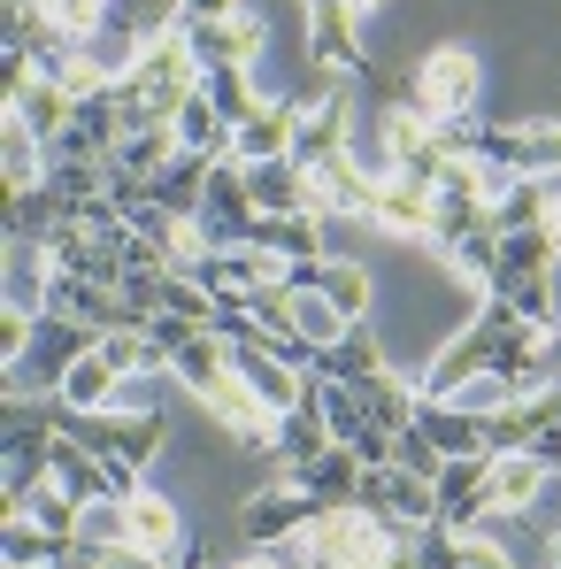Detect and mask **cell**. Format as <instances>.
Wrapping results in <instances>:
<instances>
[{
  "label": "cell",
  "instance_id": "1",
  "mask_svg": "<svg viewBox=\"0 0 561 569\" xmlns=\"http://www.w3.org/2000/svg\"><path fill=\"white\" fill-rule=\"evenodd\" d=\"M408 539H415V523L377 516V508H323V516L300 531V547L323 569H384Z\"/></svg>",
  "mask_w": 561,
  "mask_h": 569
},
{
  "label": "cell",
  "instance_id": "2",
  "mask_svg": "<svg viewBox=\"0 0 561 569\" xmlns=\"http://www.w3.org/2000/svg\"><path fill=\"white\" fill-rule=\"evenodd\" d=\"M54 423L78 439V447H93L100 462H123V470H154V455H162V439H170V416L162 408H62L54 400Z\"/></svg>",
  "mask_w": 561,
  "mask_h": 569
},
{
  "label": "cell",
  "instance_id": "3",
  "mask_svg": "<svg viewBox=\"0 0 561 569\" xmlns=\"http://www.w3.org/2000/svg\"><path fill=\"white\" fill-rule=\"evenodd\" d=\"M477 93H484V62H477V47H431L423 62H415V108L408 116H423V123H447V116H477Z\"/></svg>",
  "mask_w": 561,
  "mask_h": 569
},
{
  "label": "cell",
  "instance_id": "4",
  "mask_svg": "<svg viewBox=\"0 0 561 569\" xmlns=\"http://www.w3.org/2000/svg\"><path fill=\"white\" fill-rule=\"evenodd\" d=\"M492 223V200L477 192V170L469 162H454L447 170V186L431 192V223H423V247H439V254H454L462 239H477Z\"/></svg>",
  "mask_w": 561,
  "mask_h": 569
},
{
  "label": "cell",
  "instance_id": "5",
  "mask_svg": "<svg viewBox=\"0 0 561 569\" xmlns=\"http://www.w3.org/2000/svg\"><path fill=\"white\" fill-rule=\"evenodd\" d=\"M315 516H323V508H315V500H308V492L284 477V485H262L254 500H239L231 531H239V539H254V547H284V539H300Z\"/></svg>",
  "mask_w": 561,
  "mask_h": 569
},
{
  "label": "cell",
  "instance_id": "6",
  "mask_svg": "<svg viewBox=\"0 0 561 569\" xmlns=\"http://www.w3.org/2000/svg\"><path fill=\"white\" fill-rule=\"evenodd\" d=\"M254 223H262V208H254V192H247V162H216L208 200H200V231H208V247H247Z\"/></svg>",
  "mask_w": 561,
  "mask_h": 569
},
{
  "label": "cell",
  "instance_id": "7",
  "mask_svg": "<svg viewBox=\"0 0 561 569\" xmlns=\"http://www.w3.org/2000/svg\"><path fill=\"white\" fill-rule=\"evenodd\" d=\"M377 186H384V178H370L354 154H339V162L308 170V216H323V223H370Z\"/></svg>",
  "mask_w": 561,
  "mask_h": 569
},
{
  "label": "cell",
  "instance_id": "8",
  "mask_svg": "<svg viewBox=\"0 0 561 569\" xmlns=\"http://www.w3.org/2000/svg\"><path fill=\"white\" fill-rule=\"evenodd\" d=\"M216 423H231V439H247V447H278V423H284V408H270L254 385H247V370L231 362V378L216 385L208 400H200Z\"/></svg>",
  "mask_w": 561,
  "mask_h": 569
},
{
  "label": "cell",
  "instance_id": "9",
  "mask_svg": "<svg viewBox=\"0 0 561 569\" xmlns=\"http://www.w3.org/2000/svg\"><path fill=\"white\" fill-rule=\"evenodd\" d=\"M192 54H200V70H254L262 62V16L254 8H239V16H223V23H186Z\"/></svg>",
  "mask_w": 561,
  "mask_h": 569
},
{
  "label": "cell",
  "instance_id": "10",
  "mask_svg": "<svg viewBox=\"0 0 561 569\" xmlns=\"http://www.w3.org/2000/svg\"><path fill=\"white\" fill-rule=\"evenodd\" d=\"M339 154H354V93L308 100V123H300V139H292V162H300V170H323V162H339Z\"/></svg>",
  "mask_w": 561,
  "mask_h": 569
},
{
  "label": "cell",
  "instance_id": "11",
  "mask_svg": "<svg viewBox=\"0 0 561 569\" xmlns=\"http://www.w3.org/2000/svg\"><path fill=\"white\" fill-rule=\"evenodd\" d=\"M292 485H300L315 508H354V500H362V485H370V462H362L347 439H331L315 462H300V470H292Z\"/></svg>",
  "mask_w": 561,
  "mask_h": 569
},
{
  "label": "cell",
  "instance_id": "12",
  "mask_svg": "<svg viewBox=\"0 0 561 569\" xmlns=\"http://www.w3.org/2000/svg\"><path fill=\"white\" fill-rule=\"evenodd\" d=\"M477 516H492V462L484 455H454L439 470V523L447 531H477Z\"/></svg>",
  "mask_w": 561,
  "mask_h": 569
},
{
  "label": "cell",
  "instance_id": "13",
  "mask_svg": "<svg viewBox=\"0 0 561 569\" xmlns=\"http://www.w3.org/2000/svg\"><path fill=\"white\" fill-rule=\"evenodd\" d=\"M354 23H362V16H354L347 0H308V54H315L323 70H354V78H370Z\"/></svg>",
  "mask_w": 561,
  "mask_h": 569
},
{
  "label": "cell",
  "instance_id": "14",
  "mask_svg": "<svg viewBox=\"0 0 561 569\" xmlns=\"http://www.w3.org/2000/svg\"><path fill=\"white\" fill-rule=\"evenodd\" d=\"M300 123H308V100H262V116L231 139V162H284L292 154V139H300Z\"/></svg>",
  "mask_w": 561,
  "mask_h": 569
},
{
  "label": "cell",
  "instance_id": "15",
  "mask_svg": "<svg viewBox=\"0 0 561 569\" xmlns=\"http://www.w3.org/2000/svg\"><path fill=\"white\" fill-rule=\"evenodd\" d=\"M477 162H508L515 178H547V170H561V131L554 123H539V131H531V123H523V131H515V123H492V139H484Z\"/></svg>",
  "mask_w": 561,
  "mask_h": 569
},
{
  "label": "cell",
  "instance_id": "16",
  "mask_svg": "<svg viewBox=\"0 0 561 569\" xmlns=\"http://www.w3.org/2000/svg\"><path fill=\"white\" fill-rule=\"evenodd\" d=\"M70 555H78V539L47 531L39 516H0V562L8 569H70Z\"/></svg>",
  "mask_w": 561,
  "mask_h": 569
},
{
  "label": "cell",
  "instance_id": "17",
  "mask_svg": "<svg viewBox=\"0 0 561 569\" xmlns=\"http://www.w3.org/2000/svg\"><path fill=\"white\" fill-rule=\"evenodd\" d=\"M484 462H492V516H531L539 492H547V477H554L531 447H515V455H484Z\"/></svg>",
  "mask_w": 561,
  "mask_h": 569
},
{
  "label": "cell",
  "instance_id": "18",
  "mask_svg": "<svg viewBox=\"0 0 561 569\" xmlns=\"http://www.w3.org/2000/svg\"><path fill=\"white\" fill-rule=\"evenodd\" d=\"M131 539H139L147 555L178 562V555H186V516H178V500L154 492V485H139V492H131Z\"/></svg>",
  "mask_w": 561,
  "mask_h": 569
},
{
  "label": "cell",
  "instance_id": "19",
  "mask_svg": "<svg viewBox=\"0 0 561 569\" xmlns=\"http://www.w3.org/2000/svg\"><path fill=\"white\" fill-rule=\"evenodd\" d=\"M170 378L186 385L192 400H208V392H216V385L231 378V339H223V331H192L186 347H178V355H170Z\"/></svg>",
  "mask_w": 561,
  "mask_h": 569
},
{
  "label": "cell",
  "instance_id": "20",
  "mask_svg": "<svg viewBox=\"0 0 561 569\" xmlns=\"http://www.w3.org/2000/svg\"><path fill=\"white\" fill-rule=\"evenodd\" d=\"M247 192L262 216H308V170L284 154V162H247Z\"/></svg>",
  "mask_w": 561,
  "mask_h": 569
},
{
  "label": "cell",
  "instance_id": "21",
  "mask_svg": "<svg viewBox=\"0 0 561 569\" xmlns=\"http://www.w3.org/2000/svg\"><path fill=\"white\" fill-rule=\"evenodd\" d=\"M323 370H331V378H347V385H370V378L392 370V355H384V339H377L370 323H347V331L323 347Z\"/></svg>",
  "mask_w": 561,
  "mask_h": 569
},
{
  "label": "cell",
  "instance_id": "22",
  "mask_svg": "<svg viewBox=\"0 0 561 569\" xmlns=\"http://www.w3.org/2000/svg\"><path fill=\"white\" fill-rule=\"evenodd\" d=\"M208 178H216V162H208V154H178V162L147 186V200H154V208H170V216H200Z\"/></svg>",
  "mask_w": 561,
  "mask_h": 569
},
{
  "label": "cell",
  "instance_id": "23",
  "mask_svg": "<svg viewBox=\"0 0 561 569\" xmlns=\"http://www.w3.org/2000/svg\"><path fill=\"white\" fill-rule=\"evenodd\" d=\"M315 292L347 316V323H370V270L354 262V254H323V270H315Z\"/></svg>",
  "mask_w": 561,
  "mask_h": 569
},
{
  "label": "cell",
  "instance_id": "24",
  "mask_svg": "<svg viewBox=\"0 0 561 569\" xmlns=\"http://www.w3.org/2000/svg\"><path fill=\"white\" fill-rule=\"evenodd\" d=\"M200 100H208V108H216V116L231 123V139H239V131H247V123L262 116L254 70H208V78H200Z\"/></svg>",
  "mask_w": 561,
  "mask_h": 569
},
{
  "label": "cell",
  "instance_id": "25",
  "mask_svg": "<svg viewBox=\"0 0 561 569\" xmlns=\"http://www.w3.org/2000/svg\"><path fill=\"white\" fill-rule=\"evenodd\" d=\"M423 223H431V192L400 186V178H384V186H377L370 231H392V239H423Z\"/></svg>",
  "mask_w": 561,
  "mask_h": 569
},
{
  "label": "cell",
  "instance_id": "26",
  "mask_svg": "<svg viewBox=\"0 0 561 569\" xmlns=\"http://www.w3.org/2000/svg\"><path fill=\"white\" fill-rule=\"evenodd\" d=\"M139 54H147V23H123V16H116L100 39H86V62H93L108 86H123V78L139 70Z\"/></svg>",
  "mask_w": 561,
  "mask_h": 569
},
{
  "label": "cell",
  "instance_id": "27",
  "mask_svg": "<svg viewBox=\"0 0 561 569\" xmlns=\"http://www.w3.org/2000/svg\"><path fill=\"white\" fill-rule=\"evenodd\" d=\"M170 131H178V147H186V154H208V162H231V123H223V116H216V108H208L200 93H192L186 108L170 116Z\"/></svg>",
  "mask_w": 561,
  "mask_h": 569
},
{
  "label": "cell",
  "instance_id": "28",
  "mask_svg": "<svg viewBox=\"0 0 561 569\" xmlns=\"http://www.w3.org/2000/svg\"><path fill=\"white\" fill-rule=\"evenodd\" d=\"M8 116H23V123H31V131H39L47 147H54V139L70 131V116H78V100L62 93V86H47V78H39V86H23V93L8 100Z\"/></svg>",
  "mask_w": 561,
  "mask_h": 569
},
{
  "label": "cell",
  "instance_id": "29",
  "mask_svg": "<svg viewBox=\"0 0 561 569\" xmlns=\"http://www.w3.org/2000/svg\"><path fill=\"white\" fill-rule=\"evenodd\" d=\"M323 447H331V431H323V408H308V400H300V408H284V423H278V447H270V455H278L284 470L315 462Z\"/></svg>",
  "mask_w": 561,
  "mask_h": 569
},
{
  "label": "cell",
  "instance_id": "30",
  "mask_svg": "<svg viewBox=\"0 0 561 569\" xmlns=\"http://www.w3.org/2000/svg\"><path fill=\"white\" fill-rule=\"evenodd\" d=\"M39 23H47L54 39L86 47V39H100V31L116 23V8H108V0H39Z\"/></svg>",
  "mask_w": 561,
  "mask_h": 569
},
{
  "label": "cell",
  "instance_id": "31",
  "mask_svg": "<svg viewBox=\"0 0 561 569\" xmlns=\"http://www.w3.org/2000/svg\"><path fill=\"white\" fill-rule=\"evenodd\" d=\"M415 423L431 431V447H439L447 462H454V455H484V447H477V423H484V416H469V408H454V400H423Z\"/></svg>",
  "mask_w": 561,
  "mask_h": 569
},
{
  "label": "cell",
  "instance_id": "32",
  "mask_svg": "<svg viewBox=\"0 0 561 569\" xmlns=\"http://www.w3.org/2000/svg\"><path fill=\"white\" fill-rule=\"evenodd\" d=\"M116 370H108V355H78V362H70V378L54 385V400H62V408H108V400H116Z\"/></svg>",
  "mask_w": 561,
  "mask_h": 569
},
{
  "label": "cell",
  "instance_id": "33",
  "mask_svg": "<svg viewBox=\"0 0 561 569\" xmlns=\"http://www.w3.org/2000/svg\"><path fill=\"white\" fill-rule=\"evenodd\" d=\"M492 300H508L523 323H561V308H554V278H508V284H492Z\"/></svg>",
  "mask_w": 561,
  "mask_h": 569
},
{
  "label": "cell",
  "instance_id": "34",
  "mask_svg": "<svg viewBox=\"0 0 561 569\" xmlns=\"http://www.w3.org/2000/svg\"><path fill=\"white\" fill-rule=\"evenodd\" d=\"M431 139H439L447 162H477L484 139H492V123H484V116H447V123H431Z\"/></svg>",
  "mask_w": 561,
  "mask_h": 569
},
{
  "label": "cell",
  "instance_id": "35",
  "mask_svg": "<svg viewBox=\"0 0 561 569\" xmlns=\"http://www.w3.org/2000/svg\"><path fill=\"white\" fill-rule=\"evenodd\" d=\"M23 516H39L47 531H62V539H78V523H86V500H70V492H62V485L47 477V485L31 492V508H23Z\"/></svg>",
  "mask_w": 561,
  "mask_h": 569
},
{
  "label": "cell",
  "instance_id": "36",
  "mask_svg": "<svg viewBox=\"0 0 561 569\" xmlns=\"http://www.w3.org/2000/svg\"><path fill=\"white\" fill-rule=\"evenodd\" d=\"M392 470L439 477V470H447V455H439V447H431V431H423V423H408V431H392Z\"/></svg>",
  "mask_w": 561,
  "mask_h": 569
},
{
  "label": "cell",
  "instance_id": "37",
  "mask_svg": "<svg viewBox=\"0 0 561 569\" xmlns=\"http://www.w3.org/2000/svg\"><path fill=\"white\" fill-rule=\"evenodd\" d=\"M339 331H347V316H339V308H331L323 292H300V339L315 347V362H323V347H331Z\"/></svg>",
  "mask_w": 561,
  "mask_h": 569
},
{
  "label": "cell",
  "instance_id": "38",
  "mask_svg": "<svg viewBox=\"0 0 561 569\" xmlns=\"http://www.w3.org/2000/svg\"><path fill=\"white\" fill-rule=\"evenodd\" d=\"M447 262H454L469 284H492V270H500V231L484 223V231H477V239H462V247H454Z\"/></svg>",
  "mask_w": 561,
  "mask_h": 569
},
{
  "label": "cell",
  "instance_id": "39",
  "mask_svg": "<svg viewBox=\"0 0 561 569\" xmlns=\"http://www.w3.org/2000/svg\"><path fill=\"white\" fill-rule=\"evenodd\" d=\"M454 569H515V562H508V547H492L484 531H477V539L462 531V555H454Z\"/></svg>",
  "mask_w": 561,
  "mask_h": 569
},
{
  "label": "cell",
  "instance_id": "40",
  "mask_svg": "<svg viewBox=\"0 0 561 569\" xmlns=\"http://www.w3.org/2000/svg\"><path fill=\"white\" fill-rule=\"evenodd\" d=\"M354 455H362L370 470H392V431H384V423H362V431H354Z\"/></svg>",
  "mask_w": 561,
  "mask_h": 569
},
{
  "label": "cell",
  "instance_id": "41",
  "mask_svg": "<svg viewBox=\"0 0 561 569\" xmlns=\"http://www.w3.org/2000/svg\"><path fill=\"white\" fill-rule=\"evenodd\" d=\"M192 331H200V323H186V316H154V323H147V339H154V347H162V362H170V355H178V347H186Z\"/></svg>",
  "mask_w": 561,
  "mask_h": 569
},
{
  "label": "cell",
  "instance_id": "42",
  "mask_svg": "<svg viewBox=\"0 0 561 569\" xmlns=\"http://www.w3.org/2000/svg\"><path fill=\"white\" fill-rule=\"evenodd\" d=\"M239 8H247V0H178L170 16H178V23H223V16H239Z\"/></svg>",
  "mask_w": 561,
  "mask_h": 569
},
{
  "label": "cell",
  "instance_id": "43",
  "mask_svg": "<svg viewBox=\"0 0 561 569\" xmlns=\"http://www.w3.org/2000/svg\"><path fill=\"white\" fill-rule=\"evenodd\" d=\"M539 186H547V216H539V231H547V247H554V262H561V170H547Z\"/></svg>",
  "mask_w": 561,
  "mask_h": 569
},
{
  "label": "cell",
  "instance_id": "44",
  "mask_svg": "<svg viewBox=\"0 0 561 569\" xmlns=\"http://www.w3.org/2000/svg\"><path fill=\"white\" fill-rule=\"evenodd\" d=\"M347 8H354V16H370V8H377V0H347Z\"/></svg>",
  "mask_w": 561,
  "mask_h": 569
},
{
  "label": "cell",
  "instance_id": "45",
  "mask_svg": "<svg viewBox=\"0 0 561 569\" xmlns=\"http://www.w3.org/2000/svg\"><path fill=\"white\" fill-rule=\"evenodd\" d=\"M70 569H93V562H86V555H70Z\"/></svg>",
  "mask_w": 561,
  "mask_h": 569
},
{
  "label": "cell",
  "instance_id": "46",
  "mask_svg": "<svg viewBox=\"0 0 561 569\" xmlns=\"http://www.w3.org/2000/svg\"><path fill=\"white\" fill-rule=\"evenodd\" d=\"M8 8H39V0H8Z\"/></svg>",
  "mask_w": 561,
  "mask_h": 569
}]
</instances>
